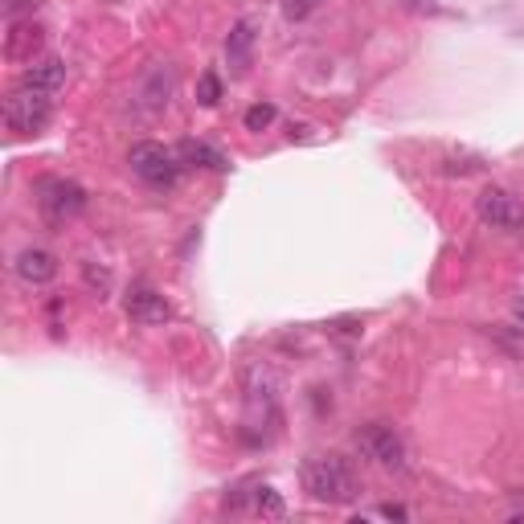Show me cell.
I'll use <instances>...</instances> for the list:
<instances>
[{"instance_id":"obj_16","label":"cell","mask_w":524,"mask_h":524,"mask_svg":"<svg viewBox=\"0 0 524 524\" xmlns=\"http://www.w3.org/2000/svg\"><path fill=\"white\" fill-rule=\"evenodd\" d=\"M82 279H86V287H91V291H99V299L111 295V271L99 267V262H82Z\"/></svg>"},{"instance_id":"obj_10","label":"cell","mask_w":524,"mask_h":524,"mask_svg":"<svg viewBox=\"0 0 524 524\" xmlns=\"http://www.w3.org/2000/svg\"><path fill=\"white\" fill-rule=\"evenodd\" d=\"M25 86H33V91H46V95H58L62 86H66V62L62 58H37L25 66L21 74Z\"/></svg>"},{"instance_id":"obj_9","label":"cell","mask_w":524,"mask_h":524,"mask_svg":"<svg viewBox=\"0 0 524 524\" xmlns=\"http://www.w3.org/2000/svg\"><path fill=\"white\" fill-rule=\"evenodd\" d=\"M13 275L21 283H29V287H46L58 275V258L50 250H41V246H25L17 254V262H13Z\"/></svg>"},{"instance_id":"obj_6","label":"cell","mask_w":524,"mask_h":524,"mask_svg":"<svg viewBox=\"0 0 524 524\" xmlns=\"http://www.w3.org/2000/svg\"><path fill=\"white\" fill-rule=\"evenodd\" d=\"M475 213H479V222L492 226V230H508V234L524 230V201L512 197L508 189H496V185L484 189L475 201Z\"/></svg>"},{"instance_id":"obj_20","label":"cell","mask_w":524,"mask_h":524,"mask_svg":"<svg viewBox=\"0 0 524 524\" xmlns=\"http://www.w3.org/2000/svg\"><path fill=\"white\" fill-rule=\"evenodd\" d=\"M377 516H385V520H410V512H406L402 504H381Z\"/></svg>"},{"instance_id":"obj_13","label":"cell","mask_w":524,"mask_h":524,"mask_svg":"<svg viewBox=\"0 0 524 524\" xmlns=\"http://www.w3.org/2000/svg\"><path fill=\"white\" fill-rule=\"evenodd\" d=\"M41 29L29 21V25H13V33H9V46H5V54L13 58V62H33V54L41 50Z\"/></svg>"},{"instance_id":"obj_14","label":"cell","mask_w":524,"mask_h":524,"mask_svg":"<svg viewBox=\"0 0 524 524\" xmlns=\"http://www.w3.org/2000/svg\"><path fill=\"white\" fill-rule=\"evenodd\" d=\"M254 512H258V516L279 520V516L287 512V504H283V496H279L275 488H254Z\"/></svg>"},{"instance_id":"obj_7","label":"cell","mask_w":524,"mask_h":524,"mask_svg":"<svg viewBox=\"0 0 524 524\" xmlns=\"http://www.w3.org/2000/svg\"><path fill=\"white\" fill-rule=\"evenodd\" d=\"M279 373L271 365H250L246 369V406L250 414H262V422L279 418Z\"/></svg>"},{"instance_id":"obj_5","label":"cell","mask_w":524,"mask_h":524,"mask_svg":"<svg viewBox=\"0 0 524 524\" xmlns=\"http://www.w3.org/2000/svg\"><path fill=\"white\" fill-rule=\"evenodd\" d=\"M37 205L54 226H62V222H70V217H78L86 209V189L66 181V177H46L37 185Z\"/></svg>"},{"instance_id":"obj_15","label":"cell","mask_w":524,"mask_h":524,"mask_svg":"<svg viewBox=\"0 0 524 524\" xmlns=\"http://www.w3.org/2000/svg\"><path fill=\"white\" fill-rule=\"evenodd\" d=\"M197 103L201 107H217V103H222V78H217L213 70H205L197 78Z\"/></svg>"},{"instance_id":"obj_3","label":"cell","mask_w":524,"mask_h":524,"mask_svg":"<svg viewBox=\"0 0 524 524\" xmlns=\"http://www.w3.org/2000/svg\"><path fill=\"white\" fill-rule=\"evenodd\" d=\"M50 119H54V95L33 91L25 82L5 103V123H9V131H17V136H37V131H46Z\"/></svg>"},{"instance_id":"obj_11","label":"cell","mask_w":524,"mask_h":524,"mask_svg":"<svg viewBox=\"0 0 524 524\" xmlns=\"http://www.w3.org/2000/svg\"><path fill=\"white\" fill-rule=\"evenodd\" d=\"M250 50H254V25H250V21H238V25L230 29V37H226V58H230V66H234L238 74L250 70Z\"/></svg>"},{"instance_id":"obj_8","label":"cell","mask_w":524,"mask_h":524,"mask_svg":"<svg viewBox=\"0 0 524 524\" xmlns=\"http://www.w3.org/2000/svg\"><path fill=\"white\" fill-rule=\"evenodd\" d=\"M123 312H127L131 320H136V324H144V328H160V324L172 320L168 299H164L156 287H148V283H131V287H127V295H123Z\"/></svg>"},{"instance_id":"obj_18","label":"cell","mask_w":524,"mask_h":524,"mask_svg":"<svg viewBox=\"0 0 524 524\" xmlns=\"http://www.w3.org/2000/svg\"><path fill=\"white\" fill-rule=\"evenodd\" d=\"M320 5H324V0H283V17L287 21H308Z\"/></svg>"},{"instance_id":"obj_4","label":"cell","mask_w":524,"mask_h":524,"mask_svg":"<svg viewBox=\"0 0 524 524\" xmlns=\"http://www.w3.org/2000/svg\"><path fill=\"white\" fill-rule=\"evenodd\" d=\"M357 447L365 459H373L377 467L385 471H402L406 467V443H402V434L393 430L389 422H369L357 430Z\"/></svg>"},{"instance_id":"obj_19","label":"cell","mask_w":524,"mask_h":524,"mask_svg":"<svg viewBox=\"0 0 524 524\" xmlns=\"http://www.w3.org/2000/svg\"><path fill=\"white\" fill-rule=\"evenodd\" d=\"M443 172H447V177H467V172H484V160H479V156H463V160H443Z\"/></svg>"},{"instance_id":"obj_2","label":"cell","mask_w":524,"mask_h":524,"mask_svg":"<svg viewBox=\"0 0 524 524\" xmlns=\"http://www.w3.org/2000/svg\"><path fill=\"white\" fill-rule=\"evenodd\" d=\"M127 164H131V172L144 181V185H152V189H172L177 185V177H181V156L172 152V148H164V144H156V140H140V144H131L127 148Z\"/></svg>"},{"instance_id":"obj_17","label":"cell","mask_w":524,"mask_h":524,"mask_svg":"<svg viewBox=\"0 0 524 524\" xmlns=\"http://www.w3.org/2000/svg\"><path fill=\"white\" fill-rule=\"evenodd\" d=\"M275 115H279V111H275V103H254V107L246 111V119H242V123H246V131H267V127L275 123Z\"/></svg>"},{"instance_id":"obj_1","label":"cell","mask_w":524,"mask_h":524,"mask_svg":"<svg viewBox=\"0 0 524 524\" xmlns=\"http://www.w3.org/2000/svg\"><path fill=\"white\" fill-rule=\"evenodd\" d=\"M303 488L320 504H353L361 496L357 471L344 455H312L303 463Z\"/></svg>"},{"instance_id":"obj_12","label":"cell","mask_w":524,"mask_h":524,"mask_svg":"<svg viewBox=\"0 0 524 524\" xmlns=\"http://www.w3.org/2000/svg\"><path fill=\"white\" fill-rule=\"evenodd\" d=\"M177 156H181V164H189V168H209V172H226L230 168V160L217 152V148H209V144H201V140H185L181 148H177Z\"/></svg>"}]
</instances>
